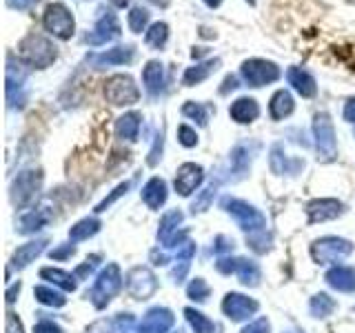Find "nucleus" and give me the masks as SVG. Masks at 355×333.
I'll list each match as a JSON object with an SVG mask.
<instances>
[{"mask_svg":"<svg viewBox=\"0 0 355 333\" xmlns=\"http://www.w3.org/2000/svg\"><path fill=\"white\" fill-rule=\"evenodd\" d=\"M36 3H38V0H7V5L11 9H18V11H25V9L33 7Z\"/></svg>","mask_w":355,"mask_h":333,"instance_id":"obj_39","label":"nucleus"},{"mask_svg":"<svg viewBox=\"0 0 355 333\" xmlns=\"http://www.w3.org/2000/svg\"><path fill=\"white\" fill-rule=\"evenodd\" d=\"M100 229V222L98 220H83V222H78V225L69 231V236L73 238V240H85V238H89V236H94V233Z\"/></svg>","mask_w":355,"mask_h":333,"instance_id":"obj_27","label":"nucleus"},{"mask_svg":"<svg viewBox=\"0 0 355 333\" xmlns=\"http://www.w3.org/2000/svg\"><path fill=\"white\" fill-rule=\"evenodd\" d=\"M18 56L20 60L29 65V67H36V69H47V67L55 60V44L44 38L38 36V33H29L27 38H22L18 44Z\"/></svg>","mask_w":355,"mask_h":333,"instance_id":"obj_1","label":"nucleus"},{"mask_svg":"<svg viewBox=\"0 0 355 333\" xmlns=\"http://www.w3.org/2000/svg\"><path fill=\"white\" fill-rule=\"evenodd\" d=\"M344 120L355 122V98H351L347 103V107H344Z\"/></svg>","mask_w":355,"mask_h":333,"instance_id":"obj_42","label":"nucleus"},{"mask_svg":"<svg viewBox=\"0 0 355 333\" xmlns=\"http://www.w3.org/2000/svg\"><path fill=\"white\" fill-rule=\"evenodd\" d=\"M73 253V247L69 244L67 249H60V251H51V258H64V255H71Z\"/></svg>","mask_w":355,"mask_h":333,"instance_id":"obj_43","label":"nucleus"},{"mask_svg":"<svg viewBox=\"0 0 355 333\" xmlns=\"http://www.w3.org/2000/svg\"><path fill=\"white\" fill-rule=\"evenodd\" d=\"M49 220V214H42V211H31L25 218H22V233H29V231H36L40 229L42 225H47Z\"/></svg>","mask_w":355,"mask_h":333,"instance_id":"obj_30","label":"nucleus"},{"mask_svg":"<svg viewBox=\"0 0 355 333\" xmlns=\"http://www.w3.org/2000/svg\"><path fill=\"white\" fill-rule=\"evenodd\" d=\"M7 333H22V327L14 314H7Z\"/></svg>","mask_w":355,"mask_h":333,"instance_id":"obj_40","label":"nucleus"},{"mask_svg":"<svg viewBox=\"0 0 355 333\" xmlns=\"http://www.w3.org/2000/svg\"><path fill=\"white\" fill-rule=\"evenodd\" d=\"M151 3L158 5V7H166V5H169V0H151Z\"/></svg>","mask_w":355,"mask_h":333,"instance_id":"obj_47","label":"nucleus"},{"mask_svg":"<svg viewBox=\"0 0 355 333\" xmlns=\"http://www.w3.org/2000/svg\"><path fill=\"white\" fill-rule=\"evenodd\" d=\"M225 207L229 209V214L236 216V220L242 225V229H260L264 227V218L262 214H258L253 207H249L247 203H240V200H225Z\"/></svg>","mask_w":355,"mask_h":333,"instance_id":"obj_9","label":"nucleus"},{"mask_svg":"<svg viewBox=\"0 0 355 333\" xmlns=\"http://www.w3.org/2000/svg\"><path fill=\"white\" fill-rule=\"evenodd\" d=\"M166 38H169V27H166L164 22H153V25L149 27V31L144 33V40H147V44H149V47H155V49L164 47Z\"/></svg>","mask_w":355,"mask_h":333,"instance_id":"obj_25","label":"nucleus"},{"mask_svg":"<svg viewBox=\"0 0 355 333\" xmlns=\"http://www.w3.org/2000/svg\"><path fill=\"white\" fill-rule=\"evenodd\" d=\"M105 96H107V100L111 105L122 107V105L138 103L140 92H138V87H136V83H133L131 76L116 74L105 83Z\"/></svg>","mask_w":355,"mask_h":333,"instance_id":"obj_3","label":"nucleus"},{"mask_svg":"<svg viewBox=\"0 0 355 333\" xmlns=\"http://www.w3.org/2000/svg\"><path fill=\"white\" fill-rule=\"evenodd\" d=\"M127 189H129V182H125V185H120V187L116 189V191H114V194H111L109 198H105V200H103V203H100V205H98V209H96V211H105V209H107V207H109L111 203H114V200H116V198H120L122 194H127Z\"/></svg>","mask_w":355,"mask_h":333,"instance_id":"obj_37","label":"nucleus"},{"mask_svg":"<svg viewBox=\"0 0 355 333\" xmlns=\"http://www.w3.org/2000/svg\"><path fill=\"white\" fill-rule=\"evenodd\" d=\"M313 133H315V142H318V151L331 158L336 155V133H333V125L327 114H318L313 122Z\"/></svg>","mask_w":355,"mask_h":333,"instance_id":"obj_8","label":"nucleus"},{"mask_svg":"<svg viewBox=\"0 0 355 333\" xmlns=\"http://www.w3.org/2000/svg\"><path fill=\"white\" fill-rule=\"evenodd\" d=\"M42 25L49 33H53V36L60 38V40H69L73 36V29H76L71 11L67 9L62 3H53V5H49L47 9H44Z\"/></svg>","mask_w":355,"mask_h":333,"instance_id":"obj_2","label":"nucleus"},{"mask_svg":"<svg viewBox=\"0 0 355 333\" xmlns=\"http://www.w3.org/2000/svg\"><path fill=\"white\" fill-rule=\"evenodd\" d=\"M286 80L300 96H304V98H313L315 92H318L315 78L311 76L309 71H304L302 67H291V69L286 71Z\"/></svg>","mask_w":355,"mask_h":333,"instance_id":"obj_14","label":"nucleus"},{"mask_svg":"<svg viewBox=\"0 0 355 333\" xmlns=\"http://www.w3.org/2000/svg\"><path fill=\"white\" fill-rule=\"evenodd\" d=\"M311 222H322V220H331L342 214V205L338 200H315L306 207Z\"/></svg>","mask_w":355,"mask_h":333,"instance_id":"obj_19","label":"nucleus"},{"mask_svg":"<svg viewBox=\"0 0 355 333\" xmlns=\"http://www.w3.org/2000/svg\"><path fill=\"white\" fill-rule=\"evenodd\" d=\"M38 187H40V173L38 171H25V173H20L16 178V182H14V203L18 205H25L29 203V200L36 196L38 191Z\"/></svg>","mask_w":355,"mask_h":333,"instance_id":"obj_12","label":"nucleus"},{"mask_svg":"<svg viewBox=\"0 0 355 333\" xmlns=\"http://www.w3.org/2000/svg\"><path fill=\"white\" fill-rule=\"evenodd\" d=\"M349 253H351V244L347 240H340V238H324V240L315 242V247H313V258L320 264L338 262Z\"/></svg>","mask_w":355,"mask_h":333,"instance_id":"obj_7","label":"nucleus"},{"mask_svg":"<svg viewBox=\"0 0 355 333\" xmlns=\"http://www.w3.org/2000/svg\"><path fill=\"white\" fill-rule=\"evenodd\" d=\"M220 3H222V0H205V5H207V7H211V9L220 7Z\"/></svg>","mask_w":355,"mask_h":333,"instance_id":"obj_45","label":"nucleus"},{"mask_svg":"<svg viewBox=\"0 0 355 333\" xmlns=\"http://www.w3.org/2000/svg\"><path fill=\"white\" fill-rule=\"evenodd\" d=\"M202 178H205L202 166L191 164V162L182 164L175 176V191L180 196H189L191 191H196V187L202 182Z\"/></svg>","mask_w":355,"mask_h":333,"instance_id":"obj_11","label":"nucleus"},{"mask_svg":"<svg viewBox=\"0 0 355 333\" xmlns=\"http://www.w3.org/2000/svg\"><path fill=\"white\" fill-rule=\"evenodd\" d=\"M220 67V60L218 58H214V60H207V62H200V65H196V67H189V69L184 71V85L187 87H193V85H198V83H202V80H207V78L214 74L216 69Z\"/></svg>","mask_w":355,"mask_h":333,"instance_id":"obj_20","label":"nucleus"},{"mask_svg":"<svg viewBox=\"0 0 355 333\" xmlns=\"http://www.w3.org/2000/svg\"><path fill=\"white\" fill-rule=\"evenodd\" d=\"M36 298L44 305H53V307H60L64 305V298L60 293H55L53 289H47V287H38L36 289Z\"/></svg>","mask_w":355,"mask_h":333,"instance_id":"obj_33","label":"nucleus"},{"mask_svg":"<svg viewBox=\"0 0 355 333\" xmlns=\"http://www.w3.org/2000/svg\"><path fill=\"white\" fill-rule=\"evenodd\" d=\"M222 309H225V314L233 320H244L249 318L251 314L258 311V302H253L251 298H244V296H238V293H229L225 298V302H222Z\"/></svg>","mask_w":355,"mask_h":333,"instance_id":"obj_13","label":"nucleus"},{"mask_svg":"<svg viewBox=\"0 0 355 333\" xmlns=\"http://www.w3.org/2000/svg\"><path fill=\"white\" fill-rule=\"evenodd\" d=\"M42 247H44V242H42V240H40V242H29V244H25V247H20V249L16 251V255H14V264H16V266H25V264H29V262L42 251Z\"/></svg>","mask_w":355,"mask_h":333,"instance_id":"obj_26","label":"nucleus"},{"mask_svg":"<svg viewBox=\"0 0 355 333\" xmlns=\"http://www.w3.org/2000/svg\"><path fill=\"white\" fill-rule=\"evenodd\" d=\"M129 291L136 298H147L149 293H153L155 291V278L151 275V271L142 269V266L133 269L129 273Z\"/></svg>","mask_w":355,"mask_h":333,"instance_id":"obj_15","label":"nucleus"},{"mask_svg":"<svg viewBox=\"0 0 355 333\" xmlns=\"http://www.w3.org/2000/svg\"><path fill=\"white\" fill-rule=\"evenodd\" d=\"M240 74L242 78L247 80L249 87H264L269 83H275L280 78V69L277 65L271 60H262V58H251V60H244L240 67Z\"/></svg>","mask_w":355,"mask_h":333,"instance_id":"obj_4","label":"nucleus"},{"mask_svg":"<svg viewBox=\"0 0 355 333\" xmlns=\"http://www.w3.org/2000/svg\"><path fill=\"white\" fill-rule=\"evenodd\" d=\"M142 200L151 209H158L166 200V185H164V180H160V178H151V180L144 185V189H142Z\"/></svg>","mask_w":355,"mask_h":333,"instance_id":"obj_21","label":"nucleus"},{"mask_svg":"<svg viewBox=\"0 0 355 333\" xmlns=\"http://www.w3.org/2000/svg\"><path fill=\"white\" fill-rule=\"evenodd\" d=\"M118 36H120V22L114 11L107 9V11H103V16L98 18L94 31H89L85 36V42L92 44V47H100V44L116 40Z\"/></svg>","mask_w":355,"mask_h":333,"instance_id":"obj_5","label":"nucleus"},{"mask_svg":"<svg viewBox=\"0 0 355 333\" xmlns=\"http://www.w3.org/2000/svg\"><path fill=\"white\" fill-rule=\"evenodd\" d=\"M133 60V47L131 44H125V47H114L105 53H98V56H89V62L96 65V67H111V65H127Z\"/></svg>","mask_w":355,"mask_h":333,"instance_id":"obj_16","label":"nucleus"},{"mask_svg":"<svg viewBox=\"0 0 355 333\" xmlns=\"http://www.w3.org/2000/svg\"><path fill=\"white\" fill-rule=\"evenodd\" d=\"M36 333H62V331L55 327L53 322H40V325L36 327Z\"/></svg>","mask_w":355,"mask_h":333,"instance_id":"obj_41","label":"nucleus"},{"mask_svg":"<svg viewBox=\"0 0 355 333\" xmlns=\"http://www.w3.org/2000/svg\"><path fill=\"white\" fill-rule=\"evenodd\" d=\"M327 280L340 291H355V269H349V266H338V269L329 271Z\"/></svg>","mask_w":355,"mask_h":333,"instance_id":"obj_22","label":"nucleus"},{"mask_svg":"<svg viewBox=\"0 0 355 333\" xmlns=\"http://www.w3.org/2000/svg\"><path fill=\"white\" fill-rule=\"evenodd\" d=\"M269 111H271V118L273 120H282L284 116L291 114V111H293V98H291V94L284 92V89L275 92L273 98H271Z\"/></svg>","mask_w":355,"mask_h":333,"instance_id":"obj_23","label":"nucleus"},{"mask_svg":"<svg viewBox=\"0 0 355 333\" xmlns=\"http://www.w3.org/2000/svg\"><path fill=\"white\" fill-rule=\"evenodd\" d=\"M116 131L122 140H136L140 131V116L138 114H125L116 122Z\"/></svg>","mask_w":355,"mask_h":333,"instance_id":"obj_24","label":"nucleus"},{"mask_svg":"<svg viewBox=\"0 0 355 333\" xmlns=\"http://www.w3.org/2000/svg\"><path fill=\"white\" fill-rule=\"evenodd\" d=\"M149 22V11L142 9V7H133L131 14H129V29L133 33H142L144 27H147Z\"/></svg>","mask_w":355,"mask_h":333,"instance_id":"obj_28","label":"nucleus"},{"mask_svg":"<svg viewBox=\"0 0 355 333\" xmlns=\"http://www.w3.org/2000/svg\"><path fill=\"white\" fill-rule=\"evenodd\" d=\"M182 114L189 116V118H193V120H198V125H202V127L207 125V120H209L207 109L202 105H198V103H187L182 107Z\"/></svg>","mask_w":355,"mask_h":333,"instance_id":"obj_32","label":"nucleus"},{"mask_svg":"<svg viewBox=\"0 0 355 333\" xmlns=\"http://www.w3.org/2000/svg\"><path fill=\"white\" fill-rule=\"evenodd\" d=\"M184 314H187L189 322H191V327L196 329V333H214V322L209 318H205L202 314H198L193 309H187Z\"/></svg>","mask_w":355,"mask_h":333,"instance_id":"obj_29","label":"nucleus"},{"mask_svg":"<svg viewBox=\"0 0 355 333\" xmlns=\"http://www.w3.org/2000/svg\"><path fill=\"white\" fill-rule=\"evenodd\" d=\"M120 287H122V280H120L118 266H116V264H109L107 269H105L103 273H100L98 282H96L94 291H92V298H94L96 307L107 305L109 300L120 291Z\"/></svg>","mask_w":355,"mask_h":333,"instance_id":"obj_6","label":"nucleus"},{"mask_svg":"<svg viewBox=\"0 0 355 333\" xmlns=\"http://www.w3.org/2000/svg\"><path fill=\"white\" fill-rule=\"evenodd\" d=\"M189 296H191L193 300H198V302H205L207 296H209V287L202 278H196V280L191 282V287H189Z\"/></svg>","mask_w":355,"mask_h":333,"instance_id":"obj_34","label":"nucleus"},{"mask_svg":"<svg viewBox=\"0 0 355 333\" xmlns=\"http://www.w3.org/2000/svg\"><path fill=\"white\" fill-rule=\"evenodd\" d=\"M142 80L151 96H158L164 89V65L160 60H149L142 71Z\"/></svg>","mask_w":355,"mask_h":333,"instance_id":"obj_17","label":"nucleus"},{"mask_svg":"<svg viewBox=\"0 0 355 333\" xmlns=\"http://www.w3.org/2000/svg\"><path fill=\"white\" fill-rule=\"evenodd\" d=\"M249 5H255V0H249Z\"/></svg>","mask_w":355,"mask_h":333,"instance_id":"obj_48","label":"nucleus"},{"mask_svg":"<svg viewBox=\"0 0 355 333\" xmlns=\"http://www.w3.org/2000/svg\"><path fill=\"white\" fill-rule=\"evenodd\" d=\"M40 275H42V278H51V282L64 287L67 291H73V289H76L73 278H71L69 273H64V271H58V269H42Z\"/></svg>","mask_w":355,"mask_h":333,"instance_id":"obj_31","label":"nucleus"},{"mask_svg":"<svg viewBox=\"0 0 355 333\" xmlns=\"http://www.w3.org/2000/svg\"><path fill=\"white\" fill-rule=\"evenodd\" d=\"M27 71L22 69L20 65H14V60H7V100L11 107L25 103V96H22V83H25Z\"/></svg>","mask_w":355,"mask_h":333,"instance_id":"obj_10","label":"nucleus"},{"mask_svg":"<svg viewBox=\"0 0 355 333\" xmlns=\"http://www.w3.org/2000/svg\"><path fill=\"white\" fill-rule=\"evenodd\" d=\"M111 3H114L116 7H120V9H122V7H127V5H129V0H111Z\"/></svg>","mask_w":355,"mask_h":333,"instance_id":"obj_46","label":"nucleus"},{"mask_svg":"<svg viewBox=\"0 0 355 333\" xmlns=\"http://www.w3.org/2000/svg\"><path fill=\"white\" fill-rule=\"evenodd\" d=\"M225 85H227V87H222V94H227L229 89H236V87H238V80H236L233 76H229L227 80H225Z\"/></svg>","mask_w":355,"mask_h":333,"instance_id":"obj_44","label":"nucleus"},{"mask_svg":"<svg viewBox=\"0 0 355 333\" xmlns=\"http://www.w3.org/2000/svg\"><path fill=\"white\" fill-rule=\"evenodd\" d=\"M178 138H180V142L184 144V147H196V144H198L196 131L191 127H187V125H182L180 129H178Z\"/></svg>","mask_w":355,"mask_h":333,"instance_id":"obj_36","label":"nucleus"},{"mask_svg":"<svg viewBox=\"0 0 355 333\" xmlns=\"http://www.w3.org/2000/svg\"><path fill=\"white\" fill-rule=\"evenodd\" d=\"M242 333H269V325H266V320H258V322H253V325H249Z\"/></svg>","mask_w":355,"mask_h":333,"instance_id":"obj_38","label":"nucleus"},{"mask_svg":"<svg viewBox=\"0 0 355 333\" xmlns=\"http://www.w3.org/2000/svg\"><path fill=\"white\" fill-rule=\"evenodd\" d=\"M229 114L233 120L240 122V125H247V122H253L260 116V107L253 98H238L236 103L231 105Z\"/></svg>","mask_w":355,"mask_h":333,"instance_id":"obj_18","label":"nucleus"},{"mask_svg":"<svg viewBox=\"0 0 355 333\" xmlns=\"http://www.w3.org/2000/svg\"><path fill=\"white\" fill-rule=\"evenodd\" d=\"M311 309H313V314L315 316H327L329 311L333 309V300L329 298V296H315L313 298V302H311Z\"/></svg>","mask_w":355,"mask_h":333,"instance_id":"obj_35","label":"nucleus"}]
</instances>
